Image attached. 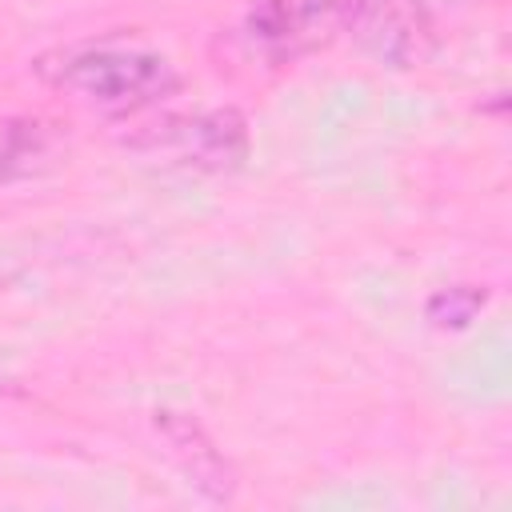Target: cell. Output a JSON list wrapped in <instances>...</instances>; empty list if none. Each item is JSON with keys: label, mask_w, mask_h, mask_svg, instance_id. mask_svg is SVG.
<instances>
[{"label": "cell", "mask_w": 512, "mask_h": 512, "mask_svg": "<svg viewBox=\"0 0 512 512\" xmlns=\"http://www.w3.org/2000/svg\"><path fill=\"white\" fill-rule=\"evenodd\" d=\"M344 28L388 68L420 64L436 40L432 0H352Z\"/></svg>", "instance_id": "obj_4"}, {"label": "cell", "mask_w": 512, "mask_h": 512, "mask_svg": "<svg viewBox=\"0 0 512 512\" xmlns=\"http://www.w3.org/2000/svg\"><path fill=\"white\" fill-rule=\"evenodd\" d=\"M480 308H484V292L468 288V284H456V288H444L428 300V320L436 328H464V324L476 320Z\"/></svg>", "instance_id": "obj_7"}, {"label": "cell", "mask_w": 512, "mask_h": 512, "mask_svg": "<svg viewBox=\"0 0 512 512\" xmlns=\"http://www.w3.org/2000/svg\"><path fill=\"white\" fill-rule=\"evenodd\" d=\"M64 156V136L52 120L8 116L0 120V188L40 176Z\"/></svg>", "instance_id": "obj_5"}, {"label": "cell", "mask_w": 512, "mask_h": 512, "mask_svg": "<svg viewBox=\"0 0 512 512\" xmlns=\"http://www.w3.org/2000/svg\"><path fill=\"white\" fill-rule=\"evenodd\" d=\"M352 0H252L244 36L268 64H292L324 48L348 24Z\"/></svg>", "instance_id": "obj_2"}, {"label": "cell", "mask_w": 512, "mask_h": 512, "mask_svg": "<svg viewBox=\"0 0 512 512\" xmlns=\"http://www.w3.org/2000/svg\"><path fill=\"white\" fill-rule=\"evenodd\" d=\"M40 76L112 116L144 112L180 88V72L168 56L128 44L72 48L56 60H40Z\"/></svg>", "instance_id": "obj_1"}, {"label": "cell", "mask_w": 512, "mask_h": 512, "mask_svg": "<svg viewBox=\"0 0 512 512\" xmlns=\"http://www.w3.org/2000/svg\"><path fill=\"white\" fill-rule=\"evenodd\" d=\"M136 148L156 152L164 164L192 172H236L248 156V124L236 108L172 116L156 124V132L136 140Z\"/></svg>", "instance_id": "obj_3"}, {"label": "cell", "mask_w": 512, "mask_h": 512, "mask_svg": "<svg viewBox=\"0 0 512 512\" xmlns=\"http://www.w3.org/2000/svg\"><path fill=\"white\" fill-rule=\"evenodd\" d=\"M156 428L164 432L172 456L180 460V468L192 476L196 488H204L212 500H228L236 480H232V468L228 460L216 452V444L204 436V428L188 416H176V412H156Z\"/></svg>", "instance_id": "obj_6"}]
</instances>
